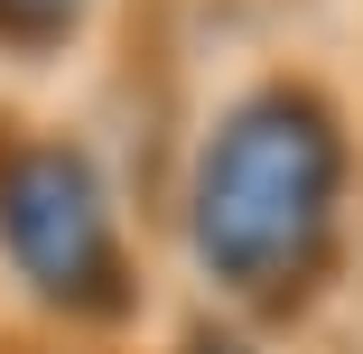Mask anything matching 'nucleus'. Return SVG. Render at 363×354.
<instances>
[{
	"label": "nucleus",
	"instance_id": "f257e3e1",
	"mask_svg": "<svg viewBox=\"0 0 363 354\" xmlns=\"http://www.w3.org/2000/svg\"><path fill=\"white\" fill-rule=\"evenodd\" d=\"M159 252L186 308L298 345L363 280V84L270 47L214 75L159 177Z\"/></svg>",
	"mask_w": 363,
	"mask_h": 354
},
{
	"label": "nucleus",
	"instance_id": "f03ea898",
	"mask_svg": "<svg viewBox=\"0 0 363 354\" xmlns=\"http://www.w3.org/2000/svg\"><path fill=\"white\" fill-rule=\"evenodd\" d=\"M159 205L121 140L56 94H0V326L150 345L168 317Z\"/></svg>",
	"mask_w": 363,
	"mask_h": 354
},
{
	"label": "nucleus",
	"instance_id": "7ed1b4c3",
	"mask_svg": "<svg viewBox=\"0 0 363 354\" xmlns=\"http://www.w3.org/2000/svg\"><path fill=\"white\" fill-rule=\"evenodd\" d=\"M130 0H0V94H47L112 47Z\"/></svg>",
	"mask_w": 363,
	"mask_h": 354
},
{
	"label": "nucleus",
	"instance_id": "20e7f679",
	"mask_svg": "<svg viewBox=\"0 0 363 354\" xmlns=\"http://www.w3.org/2000/svg\"><path fill=\"white\" fill-rule=\"evenodd\" d=\"M150 354H289V345H279V336H261V326H242V317H214V308L168 299V317H159Z\"/></svg>",
	"mask_w": 363,
	"mask_h": 354
},
{
	"label": "nucleus",
	"instance_id": "39448f33",
	"mask_svg": "<svg viewBox=\"0 0 363 354\" xmlns=\"http://www.w3.org/2000/svg\"><path fill=\"white\" fill-rule=\"evenodd\" d=\"M0 354H150V345H84V336H28V326H0Z\"/></svg>",
	"mask_w": 363,
	"mask_h": 354
}]
</instances>
